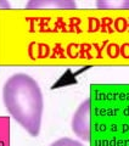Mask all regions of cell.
Wrapping results in <instances>:
<instances>
[{"label":"cell","mask_w":129,"mask_h":146,"mask_svg":"<svg viewBox=\"0 0 129 146\" xmlns=\"http://www.w3.org/2000/svg\"><path fill=\"white\" fill-rule=\"evenodd\" d=\"M28 9H33V10H43V9H50L55 7L57 10H71V9L76 7V3L73 1H29L27 4Z\"/></svg>","instance_id":"3"},{"label":"cell","mask_w":129,"mask_h":146,"mask_svg":"<svg viewBox=\"0 0 129 146\" xmlns=\"http://www.w3.org/2000/svg\"><path fill=\"white\" fill-rule=\"evenodd\" d=\"M50 146H84V144L71 138H61L56 141H54L53 144H50Z\"/></svg>","instance_id":"5"},{"label":"cell","mask_w":129,"mask_h":146,"mask_svg":"<svg viewBox=\"0 0 129 146\" xmlns=\"http://www.w3.org/2000/svg\"><path fill=\"white\" fill-rule=\"evenodd\" d=\"M72 131L83 141H90V99H85L72 117Z\"/></svg>","instance_id":"2"},{"label":"cell","mask_w":129,"mask_h":146,"mask_svg":"<svg viewBox=\"0 0 129 146\" xmlns=\"http://www.w3.org/2000/svg\"><path fill=\"white\" fill-rule=\"evenodd\" d=\"M0 4H1V0H0Z\"/></svg>","instance_id":"6"},{"label":"cell","mask_w":129,"mask_h":146,"mask_svg":"<svg viewBox=\"0 0 129 146\" xmlns=\"http://www.w3.org/2000/svg\"><path fill=\"white\" fill-rule=\"evenodd\" d=\"M99 7H102V9H107V10H116V9H123V10H128L129 9V1H104L101 3L99 1L98 4H96Z\"/></svg>","instance_id":"4"},{"label":"cell","mask_w":129,"mask_h":146,"mask_svg":"<svg viewBox=\"0 0 129 146\" xmlns=\"http://www.w3.org/2000/svg\"><path fill=\"white\" fill-rule=\"evenodd\" d=\"M3 101L10 116L31 136H38L41 128L44 99L34 78L26 73H16L3 86Z\"/></svg>","instance_id":"1"}]
</instances>
